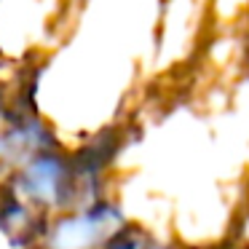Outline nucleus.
Segmentation results:
<instances>
[{
    "mask_svg": "<svg viewBox=\"0 0 249 249\" xmlns=\"http://www.w3.org/2000/svg\"><path fill=\"white\" fill-rule=\"evenodd\" d=\"M233 241L249 249V196H247V201H244L241 217H238V231H236V238H233Z\"/></svg>",
    "mask_w": 249,
    "mask_h": 249,
    "instance_id": "nucleus-1",
    "label": "nucleus"
}]
</instances>
